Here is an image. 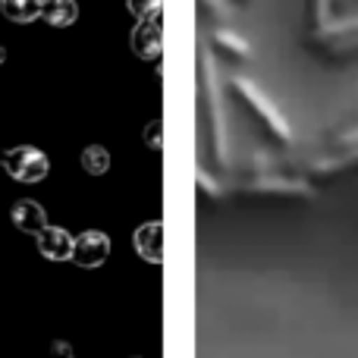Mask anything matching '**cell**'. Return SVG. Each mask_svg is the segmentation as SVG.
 <instances>
[{
  "mask_svg": "<svg viewBox=\"0 0 358 358\" xmlns=\"http://www.w3.org/2000/svg\"><path fill=\"white\" fill-rule=\"evenodd\" d=\"M0 3H3V0H0Z\"/></svg>",
  "mask_w": 358,
  "mask_h": 358,
  "instance_id": "14",
  "label": "cell"
},
{
  "mask_svg": "<svg viewBox=\"0 0 358 358\" xmlns=\"http://www.w3.org/2000/svg\"><path fill=\"white\" fill-rule=\"evenodd\" d=\"M0 6H3V16L19 25H29L35 19H41V0H3Z\"/></svg>",
  "mask_w": 358,
  "mask_h": 358,
  "instance_id": "8",
  "label": "cell"
},
{
  "mask_svg": "<svg viewBox=\"0 0 358 358\" xmlns=\"http://www.w3.org/2000/svg\"><path fill=\"white\" fill-rule=\"evenodd\" d=\"M10 220L16 223V229H22V233H29V236H41L44 229L50 227L44 208L38 201H29V198H22V201L13 204V208H10Z\"/></svg>",
  "mask_w": 358,
  "mask_h": 358,
  "instance_id": "4",
  "label": "cell"
},
{
  "mask_svg": "<svg viewBox=\"0 0 358 358\" xmlns=\"http://www.w3.org/2000/svg\"><path fill=\"white\" fill-rule=\"evenodd\" d=\"M50 352H54L57 358H73V352H69V346H66L63 340H57L54 346H50Z\"/></svg>",
  "mask_w": 358,
  "mask_h": 358,
  "instance_id": "12",
  "label": "cell"
},
{
  "mask_svg": "<svg viewBox=\"0 0 358 358\" xmlns=\"http://www.w3.org/2000/svg\"><path fill=\"white\" fill-rule=\"evenodd\" d=\"M145 142H148L151 151H161V123H148V129H145Z\"/></svg>",
  "mask_w": 358,
  "mask_h": 358,
  "instance_id": "11",
  "label": "cell"
},
{
  "mask_svg": "<svg viewBox=\"0 0 358 358\" xmlns=\"http://www.w3.org/2000/svg\"><path fill=\"white\" fill-rule=\"evenodd\" d=\"M0 164H3L6 173L16 179V182H41L50 173L48 155L41 148H35V145H19V148L6 151Z\"/></svg>",
  "mask_w": 358,
  "mask_h": 358,
  "instance_id": "1",
  "label": "cell"
},
{
  "mask_svg": "<svg viewBox=\"0 0 358 358\" xmlns=\"http://www.w3.org/2000/svg\"><path fill=\"white\" fill-rule=\"evenodd\" d=\"M3 60H6V50H3V44H0V66H3Z\"/></svg>",
  "mask_w": 358,
  "mask_h": 358,
  "instance_id": "13",
  "label": "cell"
},
{
  "mask_svg": "<svg viewBox=\"0 0 358 358\" xmlns=\"http://www.w3.org/2000/svg\"><path fill=\"white\" fill-rule=\"evenodd\" d=\"M136 252L142 255V261H148V264H161L164 261V227H161V220L142 223V227L136 229Z\"/></svg>",
  "mask_w": 358,
  "mask_h": 358,
  "instance_id": "5",
  "label": "cell"
},
{
  "mask_svg": "<svg viewBox=\"0 0 358 358\" xmlns=\"http://www.w3.org/2000/svg\"><path fill=\"white\" fill-rule=\"evenodd\" d=\"M132 50L142 60H157L164 50V35H161V22L157 19H142L132 29Z\"/></svg>",
  "mask_w": 358,
  "mask_h": 358,
  "instance_id": "3",
  "label": "cell"
},
{
  "mask_svg": "<svg viewBox=\"0 0 358 358\" xmlns=\"http://www.w3.org/2000/svg\"><path fill=\"white\" fill-rule=\"evenodd\" d=\"M107 255H110V236L101 233V229H88V233H82L73 245V261L79 267H85V271L101 267L107 261Z\"/></svg>",
  "mask_w": 358,
  "mask_h": 358,
  "instance_id": "2",
  "label": "cell"
},
{
  "mask_svg": "<svg viewBox=\"0 0 358 358\" xmlns=\"http://www.w3.org/2000/svg\"><path fill=\"white\" fill-rule=\"evenodd\" d=\"M161 3L164 0H126L129 13L132 16H138V22H142V19H157L161 16Z\"/></svg>",
  "mask_w": 358,
  "mask_h": 358,
  "instance_id": "10",
  "label": "cell"
},
{
  "mask_svg": "<svg viewBox=\"0 0 358 358\" xmlns=\"http://www.w3.org/2000/svg\"><path fill=\"white\" fill-rule=\"evenodd\" d=\"M41 19L54 29H69L79 19V3L76 0H41Z\"/></svg>",
  "mask_w": 358,
  "mask_h": 358,
  "instance_id": "7",
  "label": "cell"
},
{
  "mask_svg": "<svg viewBox=\"0 0 358 358\" xmlns=\"http://www.w3.org/2000/svg\"><path fill=\"white\" fill-rule=\"evenodd\" d=\"M73 245L76 239L60 227H48L38 236V252L48 261H73Z\"/></svg>",
  "mask_w": 358,
  "mask_h": 358,
  "instance_id": "6",
  "label": "cell"
},
{
  "mask_svg": "<svg viewBox=\"0 0 358 358\" xmlns=\"http://www.w3.org/2000/svg\"><path fill=\"white\" fill-rule=\"evenodd\" d=\"M82 167L92 176H104L107 170H110V155H107L104 145H88V148L82 151Z\"/></svg>",
  "mask_w": 358,
  "mask_h": 358,
  "instance_id": "9",
  "label": "cell"
}]
</instances>
